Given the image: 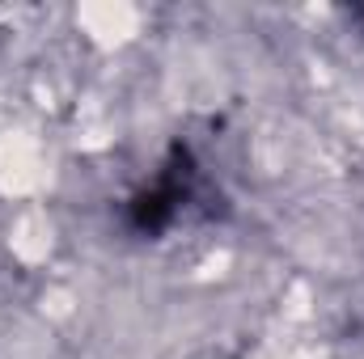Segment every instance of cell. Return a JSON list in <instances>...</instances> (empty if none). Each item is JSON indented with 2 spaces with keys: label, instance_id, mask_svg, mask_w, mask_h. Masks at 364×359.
Instances as JSON below:
<instances>
[{
  "label": "cell",
  "instance_id": "obj_1",
  "mask_svg": "<svg viewBox=\"0 0 364 359\" xmlns=\"http://www.w3.org/2000/svg\"><path fill=\"white\" fill-rule=\"evenodd\" d=\"M186 182H191V153H186V148H174V157H170L161 182H157L153 190H140V194L132 199V211H127V216H132V228H140V233H161V228L174 220L178 203L186 199Z\"/></svg>",
  "mask_w": 364,
  "mask_h": 359
}]
</instances>
